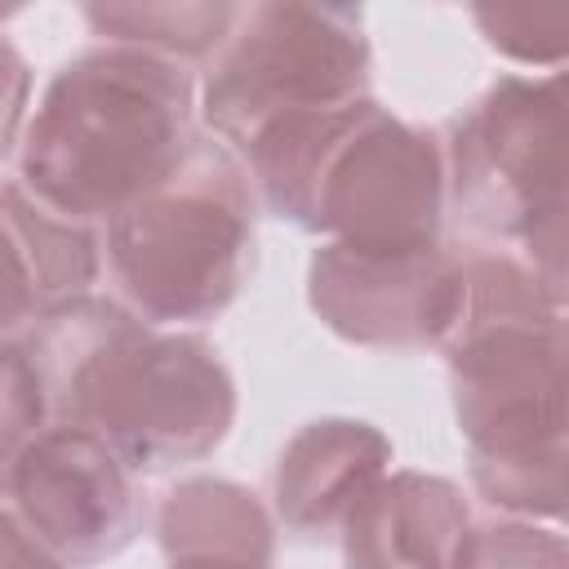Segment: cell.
Here are the masks:
<instances>
[{"instance_id": "6da1fadb", "label": "cell", "mask_w": 569, "mask_h": 569, "mask_svg": "<svg viewBox=\"0 0 569 569\" xmlns=\"http://www.w3.org/2000/svg\"><path fill=\"white\" fill-rule=\"evenodd\" d=\"M440 351L480 498L516 520H560L565 298L525 258H462Z\"/></svg>"}, {"instance_id": "7a4b0ae2", "label": "cell", "mask_w": 569, "mask_h": 569, "mask_svg": "<svg viewBox=\"0 0 569 569\" xmlns=\"http://www.w3.org/2000/svg\"><path fill=\"white\" fill-rule=\"evenodd\" d=\"M49 427L93 431L133 476L213 453L236 422V378L182 329H156L124 302L84 293L31 320L22 338Z\"/></svg>"}, {"instance_id": "3957f363", "label": "cell", "mask_w": 569, "mask_h": 569, "mask_svg": "<svg viewBox=\"0 0 569 569\" xmlns=\"http://www.w3.org/2000/svg\"><path fill=\"white\" fill-rule=\"evenodd\" d=\"M240 164L262 204L325 244L409 253L440 244L445 156L373 98L267 124Z\"/></svg>"}, {"instance_id": "277c9868", "label": "cell", "mask_w": 569, "mask_h": 569, "mask_svg": "<svg viewBox=\"0 0 569 569\" xmlns=\"http://www.w3.org/2000/svg\"><path fill=\"white\" fill-rule=\"evenodd\" d=\"M196 84L178 62L98 44L44 84L22 138L18 182L71 222H111L191 147Z\"/></svg>"}, {"instance_id": "5b68a950", "label": "cell", "mask_w": 569, "mask_h": 569, "mask_svg": "<svg viewBox=\"0 0 569 569\" xmlns=\"http://www.w3.org/2000/svg\"><path fill=\"white\" fill-rule=\"evenodd\" d=\"M107 271L120 302L156 329L222 316L253 271V182L240 156L196 133L178 164L107 222Z\"/></svg>"}, {"instance_id": "8992f818", "label": "cell", "mask_w": 569, "mask_h": 569, "mask_svg": "<svg viewBox=\"0 0 569 569\" xmlns=\"http://www.w3.org/2000/svg\"><path fill=\"white\" fill-rule=\"evenodd\" d=\"M445 191L458 213L525 249V262L565 298V84L502 76L445 138Z\"/></svg>"}, {"instance_id": "52a82bcc", "label": "cell", "mask_w": 569, "mask_h": 569, "mask_svg": "<svg viewBox=\"0 0 569 569\" xmlns=\"http://www.w3.org/2000/svg\"><path fill=\"white\" fill-rule=\"evenodd\" d=\"M369 62L365 13L351 4H240L204 76L200 111L240 156L276 120L369 98Z\"/></svg>"}, {"instance_id": "ba28073f", "label": "cell", "mask_w": 569, "mask_h": 569, "mask_svg": "<svg viewBox=\"0 0 569 569\" xmlns=\"http://www.w3.org/2000/svg\"><path fill=\"white\" fill-rule=\"evenodd\" d=\"M4 493L13 498V520L62 569L120 556L147 520L133 471L80 427H44Z\"/></svg>"}, {"instance_id": "9c48e42d", "label": "cell", "mask_w": 569, "mask_h": 569, "mask_svg": "<svg viewBox=\"0 0 569 569\" xmlns=\"http://www.w3.org/2000/svg\"><path fill=\"white\" fill-rule=\"evenodd\" d=\"M462 258L436 249L369 253L320 244L307 267V302L325 329L356 347H440L458 307Z\"/></svg>"}, {"instance_id": "30bf717a", "label": "cell", "mask_w": 569, "mask_h": 569, "mask_svg": "<svg viewBox=\"0 0 569 569\" xmlns=\"http://www.w3.org/2000/svg\"><path fill=\"white\" fill-rule=\"evenodd\" d=\"M391 471V440L360 418H316L276 458V516L298 538H329Z\"/></svg>"}, {"instance_id": "8fae6325", "label": "cell", "mask_w": 569, "mask_h": 569, "mask_svg": "<svg viewBox=\"0 0 569 569\" xmlns=\"http://www.w3.org/2000/svg\"><path fill=\"white\" fill-rule=\"evenodd\" d=\"M471 511L462 489L427 471H387L342 520L347 569H458Z\"/></svg>"}, {"instance_id": "7c38bea8", "label": "cell", "mask_w": 569, "mask_h": 569, "mask_svg": "<svg viewBox=\"0 0 569 569\" xmlns=\"http://www.w3.org/2000/svg\"><path fill=\"white\" fill-rule=\"evenodd\" d=\"M169 569H271L276 525L236 480L196 476L173 485L156 511Z\"/></svg>"}, {"instance_id": "4fadbf2b", "label": "cell", "mask_w": 569, "mask_h": 569, "mask_svg": "<svg viewBox=\"0 0 569 569\" xmlns=\"http://www.w3.org/2000/svg\"><path fill=\"white\" fill-rule=\"evenodd\" d=\"M0 227L18 253V267L27 276V289L40 307V316L62 302H76L93 289V280L102 271L98 231L53 213L18 178L0 182Z\"/></svg>"}, {"instance_id": "5bb4252c", "label": "cell", "mask_w": 569, "mask_h": 569, "mask_svg": "<svg viewBox=\"0 0 569 569\" xmlns=\"http://www.w3.org/2000/svg\"><path fill=\"white\" fill-rule=\"evenodd\" d=\"M84 22L120 49H138L164 62L213 58L231 36L240 4L227 0H164V4H84Z\"/></svg>"}, {"instance_id": "9a60e30c", "label": "cell", "mask_w": 569, "mask_h": 569, "mask_svg": "<svg viewBox=\"0 0 569 569\" xmlns=\"http://www.w3.org/2000/svg\"><path fill=\"white\" fill-rule=\"evenodd\" d=\"M44 427H49V405H44L36 365L22 342L0 338V493L18 458L31 449V440Z\"/></svg>"}, {"instance_id": "2e32d148", "label": "cell", "mask_w": 569, "mask_h": 569, "mask_svg": "<svg viewBox=\"0 0 569 569\" xmlns=\"http://www.w3.org/2000/svg\"><path fill=\"white\" fill-rule=\"evenodd\" d=\"M458 569H569V542L533 520H489L467 529Z\"/></svg>"}, {"instance_id": "e0dca14e", "label": "cell", "mask_w": 569, "mask_h": 569, "mask_svg": "<svg viewBox=\"0 0 569 569\" xmlns=\"http://www.w3.org/2000/svg\"><path fill=\"white\" fill-rule=\"evenodd\" d=\"M471 22L485 31V40L525 67H560L569 53V13L565 9H471Z\"/></svg>"}, {"instance_id": "ac0fdd59", "label": "cell", "mask_w": 569, "mask_h": 569, "mask_svg": "<svg viewBox=\"0 0 569 569\" xmlns=\"http://www.w3.org/2000/svg\"><path fill=\"white\" fill-rule=\"evenodd\" d=\"M27 98H31V67L13 40L0 36V160L27 129Z\"/></svg>"}, {"instance_id": "d6986e66", "label": "cell", "mask_w": 569, "mask_h": 569, "mask_svg": "<svg viewBox=\"0 0 569 569\" xmlns=\"http://www.w3.org/2000/svg\"><path fill=\"white\" fill-rule=\"evenodd\" d=\"M0 569H62V565L49 560V556L31 542V533L13 520V511L0 507Z\"/></svg>"}, {"instance_id": "ffe728a7", "label": "cell", "mask_w": 569, "mask_h": 569, "mask_svg": "<svg viewBox=\"0 0 569 569\" xmlns=\"http://www.w3.org/2000/svg\"><path fill=\"white\" fill-rule=\"evenodd\" d=\"M13 13H18V4H4V9H0V22H4V18H13Z\"/></svg>"}]
</instances>
